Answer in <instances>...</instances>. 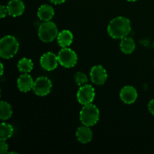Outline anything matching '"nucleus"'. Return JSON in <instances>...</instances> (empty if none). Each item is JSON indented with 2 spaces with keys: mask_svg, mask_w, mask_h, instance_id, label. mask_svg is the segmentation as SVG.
<instances>
[{
  "mask_svg": "<svg viewBox=\"0 0 154 154\" xmlns=\"http://www.w3.org/2000/svg\"><path fill=\"white\" fill-rule=\"evenodd\" d=\"M130 31V21L124 17H117L108 24V32L113 38H123L129 35Z\"/></svg>",
  "mask_w": 154,
  "mask_h": 154,
  "instance_id": "1",
  "label": "nucleus"
},
{
  "mask_svg": "<svg viewBox=\"0 0 154 154\" xmlns=\"http://www.w3.org/2000/svg\"><path fill=\"white\" fill-rule=\"evenodd\" d=\"M19 49V43L14 37L6 35L0 41V56L4 59L13 57Z\"/></svg>",
  "mask_w": 154,
  "mask_h": 154,
  "instance_id": "2",
  "label": "nucleus"
},
{
  "mask_svg": "<svg viewBox=\"0 0 154 154\" xmlns=\"http://www.w3.org/2000/svg\"><path fill=\"white\" fill-rule=\"evenodd\" d=\"M99 118V111L97 107L93 104L85 105L80 112V120L87 126H93L96 124Z\"/></svg>",
  "mask_w": 154,
  "mask_h": 154,
  "instance_id": "3",
  "label": "nucleus"
},
{
  "mask_svg": "<svg viewBox=\"0 0 154 154\" xmlns=\"http://www.w3.org/2000/svg\"><path fill=\"white\" fill-rule=\"evenodd\" d=\"M58 29L54 23L45 21L38 29V36L44 42H51L58 35Z\"/></svg>",
  "mask_w": 154,
  "mask_h": 154,
  "instance_id": "4",
  "label": "nucleus"
},
{
  "mask_svg": "<svg viewBox=\"0 0 154 154\" xmlns=\"http://www.w3.org/2000/svg\"><path fill=\"white\" fill-rule=\"evenodd\" d=\"M57 57L59 63L66 68L74 67L78 62L77 54L70 48H63L59 52Z\"/></svg>",
  "mask_w": 154,
  "mask_h": 154,
  "instance_id": "5",
  "label": "nucleus"
},
{
  "mask_svg": "<svg viewBox=\"0 0 154 154\" xmlns=\"http://www.w3.org/2000/svg\"><path fill=\"white\" fill-rule=\"evenodd\" d=\"M52 84L51 80L46 77H39L34 81L32 90L37 96H44L51 92Z\"/></svg>",
  "mask_w": 154,
  "mask_h": 154,
  "instance_id": "6",
  "label": "nucleus"
},
{
  "mask_svg": "<svg viewBox=\"0 0 154 154\" xmlns=\"http://www.w3.org/2000/svg\"><path fill=\"white\" fill-rule=\"evenodd\" d=\"M95 98V90L91 85L86 84L78 90L77 99L83 105L90 104Z\"/></svg>",
  "mask_w": 154,
  "mask_h": 154,
  "instance_id": "7",
  "label": "nucleus"
},
{
  "mask_svg": "<svg viewBox=\"0 0 154 154\" xmlns=\"http://www.w3.org/2000/svg\"><path fill=\"white\" fill-rule=\"evenodd\" d=\"M58 57L51 52H48L43 54L41 57L40 64L45 70H54L58 66Z\"/></svg>",
  "mask_w": 154,
  "mask_h": 154,
  "instance_id": "8",
  "label": "nucleus"
},
{
  "mask_svg": "<svg viewBox=\"0 0 154 154\" xmlns=\"http://www.w3.org/2000/svg\"><path fill=\"white\" fill-rule=\"evenodd\" d=\"M90 78L92 81L97 85H102L106 81L108 75L102 66H95L90 71Z\"/></svg>",
  "mask_w": 154,
  "mask_h": 154,
  "instance_id": "9",
  "label": "nucleus"
},
{
  "mask_svg": "<svg viewBox=\"0 0 154 154\" xmlns=\"http://www.w3.org/2000/svg\"><path fill=\"white\" fill-rule=\"evenodd\" d=\"M121 100L126 104H132L135 102L138 97L136 90L132 86H126L121 90L120 93Z\"/></svg>",
  "mask_w": 154,
  "mask_h": 154,
  "instance_id": "10",
  "label": "nucleus"
},
{
  "mask_svg": "<svg viewBox=\"0 0 154 154\" xmlns=\"http://www.w3.org/2000/svg\"><path fill=\"white\" fill-rule=\"evenodd\" d=\"M8 14L12 17L20 16L25 10V5L21 0H11L7 5Z\"/></svg>",
  "mask_w": 154,
  "mask_h": 154,
  "instance_id": "11",
  "label": "nucleus"
},
{
  "mask_svg": "<svg viewBox=\"0 0 154 154\" xmlns=\"http://www.w3.org/2000/svg\"><path fill=\"white\" fill-rule=\"evenodd\" d=\"M34 85V81L32 78L29 75L23 74L20 75L17 79V87L20 91L26 93L32 89Z\"/></svg>",
  "mask_w": 154,
  "mask_h": 154,
  "instance_id": "12",
  "label": "nucleus"
},
{
  "mask_svg": "<svg viewBox=\"0 0 154 154\" xmlns=\"http://www.w3.org/2000/svg\"><path fill=\"white\" fill-rule=\"evenodd\" d=\"M76 137L78 141L82 144H87L90 142L93 138V132L90 130L89 126H81L77 129Z\"/></svg>",
  "mask_w": 154,
  "mask_h": 154,
  "instance_id": "13",
  "label": "nucleus"
},
{
  "mask_svg": "<svg viewBox=\"0 0 154 154\" xmlns=\"http://www.w3.org/2000/svg\"><path fill=\"white\" fill-rule=\"evenodd\" d=\"M54 16V10L49 5H42L38 11V17L42 21H50Z\"/></svg>",
  "mask_w": 154,
  "mask_h": 154,
  "instance_id": "14",
  "label": "nucleus"
},
{
  "mask_svg": "<svg viewBox=\"0 0 154 154\" xmlns=\"http://www.w3.org/2000/svg\"><path fill=\"white\" fill-rule=\"evenodd\" d=\"M73 42V35L69 30H63L57 35V42L62 48H67Z\"/></svg>",
  "mask_w": 154,
  "mask_h": 154,
  "instance_id": "15",
  "label": "nucleus"
},
{
  "mask_svg": "<svg viewBox=\"0 0 154 154\" xmlns=\"http://www.w3.org/2000/svg\"><path fill=\"white\" fill-rule=\"evenodd\" d=\"M135 48V42L131 38L125 37L120 42V49L124 54H129L134 51Z\"/></svg>",
  "mask_w": 154,
  "mask_h": 154,
  "instance_id": "16",
  "label": "nucleus"
},
{
  "mask_svg": "<svg viewBox=\"0 0 154 154\" xmlns=\"http://www.w3.org/2000/svg\"><path fill=\"white\" fill-rule=\"evenodd\" d=\"M17 67L20 72L23 73H29L33 69V63L28 58H23L18 62Z\"/></svg>",
  "mask_w": 154,
  "mask_h": 154,
  "instance_id": "17",
  "label": "nucleus"
},
{
  "mask_svg": "<svg viewBox=\"0 0 154 154\" xmlns=\"http://www.w3.org/2000/svg\"><path fill=\"white\" fill-rule=\"evenodd\" d=\"M13 127L10 124L2 123L0 126V138L2 141L8 139L13 134Z\"/></svg>",
  "mask_w": 154,
  "mask_h": 154,
  "instance_id": "18",
  "label": "nucleus"
},
{
  "mask_svg": "<svg viewBox=\"0 0 154 154\" xmlns=\"http://www.w3.org/2000/svg\"><path fill=\"white\" fill-rule=\"evenodd\" d=\"M0 109H1V114H0V118L3 120H8L10 118L12 115V108L11 106L6 102H1L0 105Z\"/></svg>",
  "mask_w": 154,
  "mask_h": 154,
  "instance_id": "19",
  "label": "nucleus"
},
{
  "mask_svg": "<svg viewBox=\"0 0 154 154\" xmlns=\"http://www.w3.org/2000/svg\"><path fill=\"white\" fill-rule=\"evenodd\" d=\"M75 80L76 84L78 86H83L87 83V77L85 74L82 73V72H77L75 75Z\"/></svg>",
  "mask_w": 154,
  "mask_h": 154,
  "instance_id": "20",
  "label": "nucleus"
},
{
  "mask_svg": "<svg viewBox=\"0 0 154 154\" xmlns=\"http://www.w3.org/2000/svg\"><path fill=\"white\" fill-rule=\"evenodd\" d=\"M8 149V146L6 144V142H5V141L1 140V142H0V153H1V154L7 153Z\"/></svg>",
  "mask_w": 154,
  "mask_h": 154,
  "instance_id": "21",
  "label": "nucleus"
},
{
  "mask_svg": "<svg viewBox=\"0 0 154 154\" xmlns=\"http://www.w3.org/2000/svg\"><path fill=\"white\" fill-rule=\"evenodd\" d=\"M7 13H8V12L7 7H5L4 5L0 6V16H1V18H4L5 17H6Z\"/></svg>",
  "mask_w": 154,
  "mask_h": 154,
  "instance_id": "22",
  "label": "nucleus"
},
{
  "mask_svg": "<svg viewBox=\"0 0 154 154\" xmlns=\"http://www.w3.org/2000/svg\"><path fill=\"white\" fill-rule=\"evenodd\" d=\"M148 109L150 112L154 115V99H152L148 104Z\"/></svg>",
  "mask_w": 154,
  "mask_h": 154,
  "instance_id": "23",
  "label": "nucleus"
},
{
  "mask_svg": "<svg viewBox=\"0 0 154 154\" xmlns=\"http://www.w3.org/2000/svg\"><path fill=\"white\" fill-rule=\"evenodd\" d=\"M49 1L51 2L54 3V4L57 5V4H61V3L65 2L66 0H49Z\"/></svg>",
  "mask_w": 154,
  "mask_h": 154,
  "instance_id": "24",
  "label": "nucleus"
},
{
  "mask_svg": "<svg viewBox=\"0 0 154 154\" xmlns=\"http://www.w3.org/2000/svg\"><path fill=\"white\" fill-rule=\"evenodd\" d=\"M3 72H4V67H3L2 63H1V75H3Z\"/></svg>",
  "mask_w": 154,
  "mask_h": 154,
  "instance_id": "25",
  "label": "nucleus"
},
{
  "mask_svg": "<svg viewBox=\"0 0 154 154\" xmlns=\"http://www.w3.org/2000/svg\"><path fill=\"white\" fill-rule=\"evenodd\" d=\"M127 1H129V2H135V1H137V0H127Z\"/></svg>",
  "mask_w": 154,
  "mask_h": 154,
  "instance_id": "26",
  "label": "nucleus"
},
{
  "mask_svg": "<svg viewBox=\"0 0 154 154\" xmlns=\"http://www.w3.org/2000/svg\"><path fill=\"white\" fill-rule=\"evenodd\" d=\"M153 47H154V43H153Z\"/></svg>",
  "mask_w": 154,
  "mask_h": 154,
  "instance_id": "27",
  "label": "nucleus"
}]
</instances>
